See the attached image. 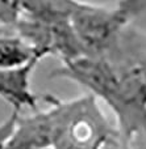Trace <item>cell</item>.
<instances>
[{
	"label": "cell",
	"mask_w": 146,
	"mask_h": 149,
	"mask_svg": "<svg viewBox=\"0 0 146 149\" xmlns=\"http://www.w3.org/2000/svg\"><path fill=\"white\" fill-rule=\"evenodd\" d=\"M146 9V3L118 1L113 7L70 1V18L84 55L105 58L117 45L123 33Z\"/></svg>",
	"instance_id": "cell-1"
},
{
	"label": "cell",
	"mask_w": 146,
	"mask_h": 149,
	"mask_svg": "<svg viewBox=\"0 0 146 149\" xmlns=\"http://www.w3.org/2000/svg\"><path fill=\"white\" fill-rule=\"evenodd\" d=\"M45 100L55 113V139L53 149H102L118 140L102 113L97 98L87 94L78 100L63 102L51 95Z\"/></svg>",
	"instance_id": "cell-2"
},
{
	"label": "cell",
	"mask_w": 146,
	"mask_h": 149,
	"mask_svg": "<svg viewBox=\"0 0 146 149\" xmlns=\"http://www.w3.org/2000/svg\"><path fill=\"white\" fill-rule=\"evenodd\" d=\"M55 128L53 106L28 118H17L12 134L4 143V149H53Z\"/></svg>",
	"instance_id": "cell-3"
},
{
	"label": "cell",
	"mask_w": 146,
	"mask_h": 149,
	"mask_svg": "<svg viewBox=\"0 0 146 149\" xmlns=\"http://www.w3.org/2000/svg\"><path fill=\"white\" fill-rule=\"evenodd\" d=\"M105 59L116 71L133 76L146 89V31L130 25Z\"/></svg>",
	"instance_id": "cell-4"
},
{
	"label": "cell",
	"mask_w": 146,
	"mask_h": 149,
	"mask_svg": "<svg viewBox=\"0 0 146 149\" xmlns=\"http://www.w3.org/2000/svg\"><path fill=\"white\" fill-rule=\"evenodd\" d=\"M39 58L17 68L0 70V97L15 107V113L23 107L37 109L36 95L30 90V73Z\"/></svg>",
	"instance_id": "cell-5"
},
{
	"label": "cell",
	"mask_w": 146,
	"mask_h": 149,
	"mask_svg": "<svg viewBox=\"0 0 146 149\" xmlns=\"http://www.w3.org/2000/svg\"><path fill=\"white\" fill-rule=\"evenodd\" d=\"M36 58L41 59L44 56L18 36L0 34V70L23 67Z\"/></svg>",
	"instance_id": "cell-6"
}]
</instances>
